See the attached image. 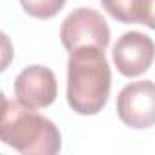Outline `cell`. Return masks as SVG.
Returning <instances> with one entry per match:
<instances>
[{
	"mask_svg": "<svg viewBox=\"0 0 155 155\" xmlns=\"http://www.w3.org/2000/svg\"><path fill=\"white\" fill-rule=\"evenodd\" d=\"M111 90V68L104 49L84 46L69 51L68 90L69 108L79 115H97L108 102Z\"/></svg>",
	"mask_w": 155,
	"mask_h": 155,
	"instance_id": "cell-1",
	"label": "cell"
},
{
	"mask_svg": "<svg viewBox=\"0 0 155 155\" xmlns=\"http://www.w3.org/2000/svg\"><path fill=\"white\" fill-rule=\"evenodd\" d=\"M0 139L24 155H55L62 148V137L53 120L8 97H4Z\"/></svg>",
	"mask_w": 155,
	"mask_h": 155,
	"instance_id": "cell-2",
	"label": "cell"
},
{
	"mask_svg": "<svg viewBox=\"0 0 155 155\" xmlns=\"http://www.w3.org/2000/svg\"><path fill=\"white\" fill-rule=\"evenodd\" d=\"M60 40L68 51L84 46L106 49L110 46V28L99 11L91 8H77L62 20Z\"/></svg>",
	"mask_w": 155,
	"mask_h": 155,
	"instance_id": "cell-3",
	"label": "cell"
},
{
	"mask_svg": "<svg viewBox=\"0 0 155 155\" xmlns=\"http://www.w3.org/2000/svg\"><path fill=\"white\" fill-rule=\"evenodd\" d=\"M117 115L130 128H151L155 124V82L137 81L124 86L117 97Z\"/></svg>",
	"mask_w": 155,
	"mask_h": 155,
	"instance_id": "cell-4",
	"label": "cell"
},
{
	"mask_svg": "<svg viewBox=\"0 0 155 155\" xmlns=\"http://www.w3.org/2000/svg\"><path fill=\"white\" fill-rule=\"evenodd\" d=\"M13 91L17 101L28 108H33V110L48 108L57 99V91H58L57 77L46 66H40V64L28 66L15 79Z\"/></svg>",
	"mask_w": 155,
	"mask_h": 155,
	"instance_id": "cell-5",
	"label": "cell"
},
{
	"mask_svg": "<svg viewBox=\"0 0 155 155\" xmlns=\"http://www.w3.org/2000/svg\"><path fill=\"white\" fill-rule=\"evenodd\" d=\"M111 55L117 71L131 79L151 68L155 60V42L140 31H128L115 42Z\"/></svg>",
	"mask_w": 155,
	"mask_h": 155,
	"instance_id": "cell-6",
	"label": "cell"
},
{
	"mask_svg": "<svg viewBox=\"0 0 155 155\" xmlns=\"http://www.w3.org/2000/svg\"><path fill=\"white\" fill-rule=\"evenodd\" d=\"M24 11L35 18H53L66 4V0H18Z\"/></svg>",
	"mask_w": 155,
	"mask_h": 155,
	"instance_id": "cell-7",
	"label": "cell"
},
{
	"mask_svg": "<svg viewBox=\"0 0 155 155\" xmlns=\"http://www.w3.org/2000/svg\"><path fill=\"white\" fill-rule=\"evenodd\" d=\"M102 9L122 24H137L135 20V0H101Z\"/></svg>",
	"mask_w": 155,
	"mask_h": 155,
	"instance_id": "cell-8",
	"label": "cell"
},
{
	"mask_svg": "<svg viewBox=\"0 0 155 155\" xmlns=\"http://www.w3.org/2000/svg\"><path fill=\"white\" fill-rule=\"evenodd\" d=\"M135 20L155 29V0H135Z\"/></svg>",
	"mask_w": 155,
	"mask_h": 155,
	"instance_id": "cell-9",
	"label": "cell"
}]
</instances>
